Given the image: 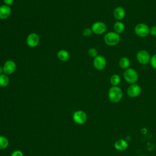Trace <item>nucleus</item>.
<instances>
[{
    "label": "nucleus",
    "mask_w": 156,
    "mask_h": 156,
    "mask_svg": "<svg viewBox=\"0 0 156 156\" xmlns=\"http://www.w3.org/2000/svg\"><path fill=\"white\" fill-rule=\"evenodd\" d=\"M123 92L118 86H112L108 91V98L112 103H118L122 99Z\"/></svg>",
    "instance_id": "f257e3e1"
},
{
    "label": "nucleus",
    "mask_w": 156,
    "mask_h": 156,
    "mask_svg": "<svg viewBox=\"0 0 156 156\" xmlns=\"http://www.w3.org/2000/svg\"><path fill=\"white\" fill-rule=\"evenodd\" d=\"M123 78L124 80L129 83H136L139 79V75L137 71L133 68H129L124 71Z\"/></svg>",
    "instance_id": "f03ea898"
},
{
    "label": "nucleus",
    "mask_w": 156,
    "mask_h": 156,
    "mask_svg": "<svg viewBox=\"0 0 156 156\" xmlns=\"http://www.w3.org/2000/svg\"><path fill=\"white\" fill-rule=\"evenodd\" d=\"M120 35L118 34L114 31L106 32L104 37V41L105 43L109 46H115L118 44L120 42Z\"/></svg>",
    "instance_id": "7ed1b4c3"
},
{
    "label": "nucleus",
    "mask_w": 156,
    "mask_h": 156,
    "mask_svg": "<svg viewBox=\"0 0 156 156\" xmlns=\"http://www.w3.org/2000/svg\"><path fill=\"white\" fill-rule=\"evenodd\" d=\"M149 27L147 24L140 23L135 26L134 32L138 37L145 38L149 35Z\"/></svg>",
    "instance_id": "20e7f679"
},
{
    "label": "nucleus",
    "mask_w": 156,
    "mask_h": 156,
    "mask_svg": "<svg viewBox=\"0 0 156 156\" xmlns=\"http://www.w3.org/2000/svg\"><path fill=\"white\" fill-rule=\"evenodd\" d=\"M151 55L149 52L145 49L139 50L136 54V59L137 62L143 65H146L150 62Z\"/></svg>",
    "instance_id": "39448f33"
},
{
    "label": "nucleus",
    "mask_w": 156,
    "mask_h": 156,
    "mask_svg": "<svg viewBox=\"0 0 156 156\" xmlns=\"http://www.w3.org/2000/svg\"><path fill=\"white\" fill-rule=\"evenodd\" d=\"M91 29L93 33L96 35H102L106 33L107 26L102 21H96L92 24Z\"/></svg>",
    "instance_id": "423d86ee"
},
{
    "label": "nucleus",
    "mask_w": 156,
    "mask_h": 156,
    "mask_svg": "<svg viewBox=\"0 0 156 156\" xmlns=\"http://www.w3.org/2000/svg\"><path fill=\"white\" fill-rule=\"evenodd\" d=\"M93 65L94 68L97 70H102L107 66V60L103 55H98L95 58H94Z\"/></svg>",
    "instance_id": "0eeeda50"
},
{
    "label": "nucleus",
    "mask_w": 156,
    "mask_h": 156,
    "mask_svg": "<svg viewBox=\"0 0 156 156\" xmlns=\"http://www.w3.org/2000/svg\"><path fill=\"white\" fill-rule=\"evenodd\" d=\"M141 93V87L138 83L130 84L127 89V95L132 98L138 96Z\"/></svg>",
    "instance_id": "6e6552de"
},
{
    "label": "nucleus",
    "mask_w": 156,
    "mask_h": 156,
    "mask_svg": "<svg viewBox=\"0 0 156 156\" xmlns=\"http://www.w3.org/2000/svg\"><path fill=\"white\" fill-rule=\"evenodd\" d=\"M73 118L76 123L78 124H83L87 120V115L85 112L78 110L74 113Z\"/></svg>",
    "instance_id": "1a4fd4ad"
},
{
    "label": "nucleus",
    "mask_w": 156,
    "mask_h": 156,
    "mask_svg": "<svg viewBox=\"0 0 156 156\" xmlns=\"http://www.w3.org/2000/svg\"><path fill=\"white\" fill-rule=\"evenodd\" d=\"M40 42V37L38 34L35 33H31L27 37L26 43L28 46L34 48L37 46Z\"/></svg>",
    "instance_id": "9d476101"
},
{
    "label": "nucleus",
    "mask_w": 156,
    "mask_h": 156,
    "mask_svg": "<svg viewBox=\"0 0 156 156\" xmlns=\"http://www.w3.org/2000/svg\"><path fill=\"white\" fill-rule=\"evenodd\" d=\"M3 72L4 74L9 75L13 73L16 68V65L15 62L12 60H7L2 67Z\"/></svg>",
    "instance_id": "9b49d317"
},
{
    "label": "nucleus",
    "mask_w": 156,
    "mask_h": 156,
    "mask_svg": "<svg viewBox=\"0 0 156 156\" xmlns=\"http://www.w3.org/2000/svg\"><path fill=\"white\" fill-rule=\"evenodd\" d=\"M113 16L116 21H122L126 16V10L122 6H117L113 11Z\"/></svg>",
    "instance_id": "f8f14e48"
},
{
    "label": "nucleus",
    "mask_w": 156,
    "mask_h": 156,
    "mask_svg": "<svg viewBox=\"0 0 156 156\" xmlns=\"http://www.w3.org/2000/svg\"><path fill=\"white\" fill-rule=\"evenodd\" d=\"M12 9L10 6L2 5L0 6V19L5 20L9 17L11 14Z\"/></svg>",
    "instance_id": "ddd939ff"
},
{
    "label": "nucleus",
    "mask_w": 156,
    "mask_h": 156,
    "mask_svg": "<svg viewBox=\"0 0 156 156\" xmlns=\"http://www.w3.org/2000/svg\"><path fill=\"white\" fill-rule=\"evenodd\" d=\"M115 148L119 151H124L128 147V143L126 140L124 139H119L115 141L114 144Z\"/></svg>",
    "instance_id": "4468645a"
},
{
    "label": "nucleus",
    "mask_w": 156,
    "mask_h": 156,
    "mask_svg": "<svg viewBox=\"0 0 156 156\" xmlns=\"http://www.w3.org/2000/svg\"><path fill=\"white\" fill-rule=\"evenodd\" d=\"M118 65L120 68H121L122 69L126 70L129 68H130V60L128 57L126 56H122L119 59Z\"/></svg>",
    "instance_id": "2eb2a0df"
},
{
    "label": "nucleus",
    "mask_w": 156,
    "mask_h": 156,
    "mask_svg": "<svg viewBox=\"0 0 156 156\" xmlns=\"http://www.w3.org/2000/svg\"><path fill=\"white\" fill-rule=\"evenodd\" d=\"M113 31L119 35L122 34L125 30V25L121 21H116L113 24Z\"/></svg>",
    "instance_id": "dca6fc26"
},
{
    "label": "nucleus",
    "mask_w": 156,
    "mask_h": 156,
    "mask_svg": "<svg viewBox=\"0 0 156 156\" xmlns=\"http://www.w3.org/2000/svg\"><path fill=\"white\" fill-rule=\"evenodd\" d=\"M57 55L58 58L62 62H66L69 59V54L65 49L59 50Z\"/></svg>",
    "instance_id": "f3484780"
},
{
    "label": "nucleus",
    "mask_w": 156,
    "mask_h": 156,
    "mask_svg": "<svg viewBox=\"0 0 156 156\" xmlns=\"http://www.w3.org/2000/svg\"><path fill=\"white\" fill-rule=\"evenodd\" d=\"M121 82V77L118 74H113L110 76V82L112 86H118Z\"/></svg>",
    "instance_id": "a211bd4d"
},
{
    "label": "nucleus",
    "mask_w": 156,
    "mask_h": 156,
    "mask_svg": "<svg viewBox=\"0 0 156 156\" xmlns=\"http://www.w3.org/2000/svg\"><path fill=\"white\" fill-rule=\"evenodd\" d=\"M9 83V77L5 74L0 75V87H5Z\"/></svg>",
    "instance_id": "6ab92c4d"
},
{
    "label": "nucleus",
    "mask_w": 156,
    "mask_h": 156,
    "mask_svg": "<svg viewBox=\"0 0 156 156\" xmlns=\"http://www.w3.org/2000/svg\"><path fill=\"white\" fill-rule=\"evenodd\" d=\"M9 145V141L7 138L0 135V150L4 149L7 147Z\"/></svg>",
    "instance_id": "aec40b11"
},
{
    "label": "nucleus",
    "mask_w": 156,
    "mask_h": 156,
    "mask_svg": "<svg viewBox=\"0 0 156 156\" xmlns=\"http://www.w3.org/2000/svg\"><path fill=\"white\" fill-rule=\"evenodd\" d=\"M88 54L89 55L90 57H92L93 58L98 55V53L97 49L94 48H90L88 49Z\"/></svg>",
    "instance_id": "412c9836"
},
{
    "label": "nucleus",
    "mask_w": 156,
    "mask_h": 156,
    "mask_svg": "<svg viewBox=\"0 0 156 156\" xmlns=\"http://www.w3.org/2000/svg\"><path fill=\"white\" fill-rule=\"evenodd\" d=\"M149 63L152 68L156 69V54H154L152 55H151Z\"/></svg>",
    "instance_id": "4be33fe9"
},
{
    "label": "nucleus",
    "mask_w": 156,
    "mask_h": 156,
    "mask_svg": "<svg viewBox=\"0 0 156 156\" xmlns=\"http://www.w3.org/2000/svg\"><path fill=\"white\" fill-rule=\"evenodd\" d=\"M92 33L93 32L91 30V29L90 28H85L82 31V35L86 37H90L92 34Z\"/></svg>",
    "instance_id": "5701e85b"
},
{
    "label": "nucleus",
    "mask_w": 156,
    "mask_h": 156,
    "mask_svg": "<svg viewBox=\"0 0 156 156\" xmlns=\"http://www.w3.org/2000/svg\"><path fill=\"white\" fill-rule=\"evenodd\" d=\"M149 35L156 37V25L152 26L149 27Z\"/></svg>",
    "instance_id": "b1692460"
},
{
    "label": "nucleus",
    "mask_w": 156,
    "mask_h": 156,
    "mask_svg": "<svg viewBox=\"0 0 156 156\" xmlns=\"http://www.w3.org/2000/svg\"><path fill=\"white\" fill-rule=\"evenodd\" d=\"M11 156H23V153L20 150H16L11 154Z\"/></svg>",
    "instance_id": "393cba45"
},
{
    "label": "nucleus",
    "mask_w": 156,
    "mask_h": 156,
    "mask_svg": "<svg viewBox=\"0 0 156 156\" xmlns=\"http://www.w3.org/2000/svg\"><path fill=\"white\" fill-rule=\"evenodd\" d=\"M5 5H8V6H10L13 4V0H3Z\"/></svg>",
    "instance_id": "a878e982"
},
{
    "label": "nucleus",
    "mask_w": 156,
    "mask_h": 156,
    "mask_svg": "<svg viewBox=\"0 0 156 156\" xmlns=\"http://www.w3.org/2000/svg\"><path fill=\"white\" fill-rule=\"evenodd\" d=\"M2 72H3V68L0 66V75L2 74Z\"/></svg>",
    "instance_id": "bb28decb"
},
{
    "label": "nucleus",
    "mask_w": 156,
    "mask_h": 156,
    "mask_svg": "<svg viewBox=\"0 0 156 156\" xmlns=\"http://www.w3.org/2000/svg\"><path fill=\"white\" fill-rule=\"evenodd\" d=\"M139 156H146V155H139Z\"/></svg>",
    "instance_id": "cd10ccee"
},
{
    "label": "nucleus",
    "mask_w": 156,
    "mask_h": 156,
    "mask_svg": "<svg viewBox=\"0 0 156 156\" xmlns=\"http://www.w3.org/2000/svg\"><path fill=\"white\" fill-rule=\"evenodd\" d=\"M155 44H156V40H155Z\"/></svg>",
    "instance_id": "c85d7f7f"
}]
</instances>
